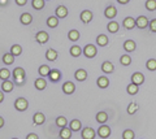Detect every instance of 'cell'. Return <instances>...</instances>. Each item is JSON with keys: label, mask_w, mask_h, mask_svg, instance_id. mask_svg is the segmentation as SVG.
I'll return each instance as SVG.
<instances>
[{"label": "cell", "mask_w": 156, "mask_h": 139, "mask_svg": "<svg viewBox=\"0 0 156 139\" xmlns=\"http://www.w3.org/2000/svg\"><path fill=\"white\" fill-rule=\"evenodd\" d=\"M13 78H14L16 85H18V86L23 85V82H25V79H26V73H25V70H23V68L14 69L13 70Z\"/></svg>", "instance_id": "6da1fadb"}, {"label": "cell", "mask_w": 156, "mask_h": 139, "mask_svg": "<svg viewBox=\"0 0 156 139\" xmlns=\"http://www.w3.org/2000/svg\"><path fill=\"white\" fill-rule=\"evenodd\" d=\"M14 108L17 109V111L20 112H23V111H26V109L29 108V103H27V100L25 98H18L16 102H14Z\"/></svg>", "instance_id": "7a4b0ae2"}, {"label": "cell", "mask_w": 156, "mask_h": 139, "mask_svg": "<svg viewBox=\"0 0 156 139\" xmlns=\"http://www.w3.org/2000/svg\"><path fill=\"white\" fill-rule=\"evenodd\" d=\"M98 54V50L94 44H87L83 48V55L87 57V59H92V57H95Z\"/></svg>", "instance_id": "3957f363"}, {"label": "cell", "mask_w": 156, "mask_h": 139, "mask_svg": "<svg viewBox=\"0 0 156 139\" xmlns=\"http://www.w3.org/2000/svg\"><path fill=\"white\" fill-rule=\"evenodd\" d=\"M35 39L39 44H44V43H47L48 39H50V35H48L47 31H39V33H37Z\"/></svg>", "instance_id": "277c9868"}, {"label": "cell", "mask_w": 156, "mask_h": 139, "mask_svg": "<svg viewBox=\"0 0 156 139\" xmlns=\"http://www.w3.org/2000/svg\"><path fill=\"white\" fill-rule=\"evenodd\" d=\"M46 121V116L43 114L42 112H37L33 116V122L35 126H39V125H43Z\"/></svg>", "instance_id": "5b68a950"}, {"label": "cell", "mask_w": 156, "mask_h": 139, "mask_svg": "<svg viewBox=\"0 0 156 139\" xmlns=\"http://www.w3.org/2000/svg\"><path fill=\"white\" fill-rule=\"evenodd\" d=\"M98 135H99L100 138H108L111 135V127L107 126V125H101L99 129H98Z\"/></svg>", "instance_id": "8992f818"}, {"label": "cell", "mask_w": 156, "mask_h": 139, "mask_svg": "<svg viewBox=\"0 0 156 139\" xmlns=\"http://www.w3.org/2000/svg\"><path fill=\"white\" fill-rule=\"evenodd\" d=\"M135 22H136V27L138 29H146L150 25V21H148V18L146 16H139L135 20Z\"/></svg>", "instance_id": "52a82bcc"}, {"label": "cell", "mask_w": 156, "mask_h": 139, "mask_svg": "<svg viewBox=\"0 0 156 139\" xmlns=\"http://www.w3.org/2000/svg\"><path fill=\"white\" fill-rule=\"evenodd\" d=\"M104 16L108 18V20H112V18H115L117 16V9L116 7L113 5H108L105 8V11H104Z\"/></svg>", "instance_id": "ba28073f"}, {"label": "cell", "mask_w": 156, "mask_h": 139, "mask_svg": "<svg viewBox=\"0 0 156 139\" xmlns=\"http://www.w3.org/2000/svg\"><path fill=\"white\" fill-rule=\"evenodd\" d=\"M131 82L135 83V85H138V86H140V85L144 82V75L140 73V71H135V73L131 75Z\"/></svg>", "instance_id": "9c48e42d"}, {"label": "cell", "mask_w": 156, "mask_h": 139, "mask_svg": "<svg viewBox=\"0 0 156 139\" xmlns=\"http://www.w3.org/2000/svg\"><path fill=\"white\" fill-rule=\"evenodd\" d=\"M95 135H96V133L92 127H85L82 130V138L83 139H94Z\"/></svg>", "instance_id": "30bf717a"}, {"label": "cell", "mask_w": 156, "mask_h": 139, "mask_svg": "<svg viewBox=\"0 0 156 139\" xmlns=\"http://www.w3.org/2000/svg\"><path fill=\"white\" fill-rule=\"evenodd\" d=\"M92 17H94V14H92L91 11H82L81 12V21L83 23H89L92 21Z\"/></svg>", "instance_id": "8fae6325"}, {"label": "cell", "mask_w": 156, "mask_h": 139, "mask_svg": "<svg viewBox=\"0 0 156 139\" xmlns=\"http://www.w3.org/2000/svg\"><path fill=\"white\" fill-rule=\"evenodd\" d=\"M62 91H64V94H66V95H70V94H73L76 91V86H74V83L73 82H65L64 85H62Z\"/></svg>", "instance_id": "7c38bea8"}, {"label": "cell", "mask_w": 156, "mask_h": 139, "mask_svg": "<svg viewBox=\"0 0 156 139\" xmlns=\"http://www.w3.org/2000/svg\"><path fill=\"white\" fill-rule=\"evenodd\" d=\"M113 70H115V65L109 63V61H104L103 64H101V71L105 74H111V73H113Z\"/></svg>", "instance_id": "4fadbf2b"}, {"label": "cell", "mask_w": 156, "mask_h": 139, "mask_svg": "<svg viewBox=\"0 0 156 139\" xmlns=\"http://www.w3.org/2000/svg\"><path fill=\"white\" fill-rule=\"evenodd\" d=\"M55 13H56V17H58V18H65L68 16V8L64 7V5H58L56 8Z\"/></svg>", "instance_id": "5bb4252c"}, {"label": "cell", "mask_w": 156, "mask_h": 139, "mask_svg": "<svg viewBox=\"0 0 156 139\" xmlns=\"http://www.w3.org/2000/svg\"><path fill=\"white\" fill-rule=\"evenodd\" d=\"M122 23H124V27L128 29V30H131V29H134L136 26V22L133 17H126Z\"/></svg>", "instance_id": "9a60e30c"}, {"label": "cell", "mask_w": 156, "mask_h": 139, "mask_svg": "<svg viewBox=\"0 0 156 139\" xmlns=\"http://www.w3.org/2000/svg\"><path fill=\"white\" fill-rule=\"evenodd\" d=\"M74 77H76L77 81H80V82H83V81H86V78H87V71L85 69H78V70H76Z\"/></svg>", "instance_id": "2e32d148"}, {"label": "cell", "mask_w": 156, "mask_h": 139, "mask_svg": "<svg viewBox=\"0 0 156 139\" xmlns=\"http://www.w3.org/2000/svg\"><path fill=\"white\" fill-rule=\"evenodd\" d=\"M20 21H21L22 25H30V23L33 22V16L30 13H22L21 17H20Z\"/></svg>", "instance_id": "e0dca14e"}, {"label": "cell", "mask_w": 156, "mask_h": 139, "mask_svg": "<svg viewBox=\"0 0 156 139\" xmlns=\"http://www.w3.org/2000/svg\"><path fill=\"white\" fill-rule=\"evenodd\" d=\"M96 85H98V87H100V89H107L109 86V79L107 78V77H99L96 81Z\"/></svg>", "instance_id": "ac0fdd59"}, {"label": "cell", "mask_w": 156, "mask_h": 139, "mask_svg": "<svg viewBox=\"0 0 156 139\" xmlns=\"http://www.w3.org/2000/svg\"><path fill=\"white\" fill-rule=\"evenodd\" d=\"M58 135H60L61 139H70L72 138V130L70 127H61L60 133H58Z\"/></svg>", "instance_id": "d6986e66"}, {"label": "cell", "mask_w": 156, "mask_h": 139, "mask_svg": "<svg viewBox=\"0 0 156 139\" xmlns=\"http://www.w3.org/2000/svg\"><path fill=\"white\" fill-rule=\"evenodd\" d=\"M135 48H136V44H135L134 40L129 39V40H126V42L124 43V50H125L126 52H134Z\"/></svg>", "instance_id": "ffe728a7"}, {"label": "cell", "mask_w": 156, "mask_h": 139, "mask_svg": "<svg viewBox=\"0 0 156 139\" xmlns=\"http://www.w3.org/2000/svg\"><path fill=\"white\" fill-rule=\"evenodd\" d=\"M48 77H50V79L52 82H57V81L61 78V73H60V70H57V69H51Z\"/></svg>", "instance_id": "44dd1931"}, {"label": "cell", "mask_w": 156, "mask_h": 139, "mask_svg": "<svg viewBox=\"0 0 156 139\" xmlns=\"http://www.w3.org/2000/svg\"><path fill=\"white\" fill-rule=\"evenodd\" d=\"M34 86H35L37 90H44L47 87V81L44 78H38L35 79V82H34Z\"/></svg>", "instance_id": "7402d4cb"}, {"label": "cell", "mask_w": 156, "mask_h": 139, "mask_svg": "<svg viewBox=\"0 0 156 139\" xmlns=\"http://www.w3.org/2000/svg\"><path fill=\"white\" fill-rule=\"evenodd\" d=\"M96 44L100 46V47H105L107 44H108V36L104 35V34L98 35V38H96Z\"/></svg>", "instance_id": "603a6c76"}, {"label": "cell", "mask_w": 156, "mask_h": 139, "mask_svg": "<svg viewBox=\"0 0 156 139\" xmlns=\"http://www.w3.org/2000/svg\"><path fill=\"white\" fill-rule=\"evenodd\" d=\"M14 87V83L11 82V81H4V82L2 83V91H4V92H11V91L13 90Z\"/></svg>", "instance_id": "cb8c5ba5"}, {"label": "cell", "mask_w": 156, "mask_h": 139, "mask_svg": "<svg viewBox=\"0 0 156 139\" xmlns=\"http://www.w3.org/2000/svg\"><path fill=\"white\" fill-rule=\"evenodd\" d=\"M119 29H120V25H119V22H116V21H111L108 25H107V30L112 33V34L119 31Z\"/></svg>", "instance_id": "d4e9b609"}, {"label": "cell", "mask_w": 156, "mask_h": 139, "mask_svg": "<svg viewBox=\"0 0 156 139\" xmlns=\"http://www.w3.org/2000/svg\"><path fill=\"white\" fill-rule=\"evenodd\" d=\"M57 25H58V17L51 16V17L47 18V26H48V27L53 29V27H57Z\"/></svg>", "instance_id": "484cf974"}, {"label": "cell", "mask_w": 156, "mask_h": 139, "mask_svg": "<svg viewBox=\"0 0 156 139\" xmlns=\"http://www.w3.org/2000/svg\"><path fill=\"white\" fill-rule=\"evenodd\" d=\"M3 63L7 64V65H12L14 63V55L12 52H8V54H5L3 56Z\"/></svg>", "instance_id": "4316f807"}, {"label": "cell", "mask_w": 156, "mask_h": 139, "mask_svg": "<svg viewBox=\"0 0 156 139\" xmlns=\"http://www.w3.org/2000/svg\"><path fill=\"white\" fill-rule=\"evenodd\" d=\"M69 127H70V130H72V131H78V130H81L82 123H81L80 120H72Z\"/></svg>", "instance_id": "83f0119b"}, {"label": "cell", "mask_w": 156, "mask_h": 139, "mask_svg": "<svg viewBox=\"0 0 156 139\" xmlns=\"http://www.w3.org/2000/svg\"><path fill=\"white\" fill-rule=\"evenodd\" d=\"M46 59L48 61H55L57 59V51H55L53 48H50L46 52Z\"/></svg>", "instance_id": "f1b7e54d"}, {"label": "cell", "mask_w": 156, "mask_h": 139, "mask_svg": "<svg viewBox=\"0 0 156 139\" xmlns=\"http://www.w3.org/2000/svg\"><path fill=\"white\" fill-rule=\"evenodd\" d=\"M82 54H83V50H82L80 46H73L70 48V55L73 57H80Z\"/></svg>", "instance_id": "f546056e"}, {"label": "cell", "mask_w": 156, "mask_h": 139, "mask_svg": "<svg viewBox=\"0 0 156 139\" xmlns=\"http://www.w3.org/2000/svg\"><path fill=\"white\" fill-rule=\"evenodd\" d=\"M44 4H46V0H33L31 2L33 8L37 9V11H41V9L44 8Z\"/></svg>", "instance_id": "4dcf8cb0"}, {"label": "cell", "mask_w": 156, "mask_h": 139, "mask_svg": "<svg viewBox=\"0 0 156 139\" xmlns=\"http://www.w3.org/2000/svg\"><path fill=\"white\" fill-rule=\"evenodd\" d=\"M96 121L99 123H105L107 121H108V114H107L105 112H99L96 114Z\"/></svg>", "instance_id": "1f68e13d"}, {"label": "cell", "mask_w": 156, "mask_h": 139, "mask_svg": "<svg viewBox=\"0 0 156 139\" xmlns=\"http://www.w3.org/2000/svg\"><path fill=\"white\" fill-rule=\"evenodd\" d=\"M80 36H81L80 31L76 30V29H73V30H70V31H69V34H68V38H69V39H70L72 42L78 40V39H80Z\"/></svg>", "instance_id": "d6a6232c"}, {"label": "cell", "mask_w": 156, "mask_h": 139, "mask_svg": "<svg viewBox=\"0 0 156 139\" xmlns=\"http://www.w3.org/2000/svg\"><path fill=\"white\" fill-rule=\"evenodd\" d=\"M138 89H139L138 85H135V83L131 82L128 87H126V91H128V94H130V95H135L136 92H138Z\"/></svg>", "instance_id": "836d02e7"}, {"label": "cell", "mask_w": 156, "mask_h": 139, "mask_svg": "<svg viewBox=\"0 0 156 139\" xmlns=\"http://www.w3.org/2000/svg\"><path fill=\"white\" fill-rule=\"evenodd\" d=\"M144 5H146V9H147V11L154 12V11H156V0H147Z\"/></svg>", "instance_id": "e575fe53"}, {"label": "cell", "mask_w": 156, "mask_h": 139, "mask_svg": "<svg viewBox=\"0 0 156 139\" xmlns=\"http://www.w3.org/2000/svg\"><path fill=\"white\" fill-rule=\"evenodd\" d=\"M56 125L58 126V127H65L66 125H68V121H66V118L64 117V116H58L57 118H56Z\"/></svg>", "instance_id": "d590c367"}, {"label": "cell", "mask_w": 156, "mask_h": 139, "mask_svg": "<svg viewBox=\"0 0 156 139\" xmlns=\"http://www.w3.org/2000/svg\"><path fill=\"white\" fill-rule=\"evenodd\" d=\"M51 71V68L48 65H42L41 68H39V74H41L42 77H47L48 74H50Z\"/></svg>", "instance_id": "8d00e7d4"}, {"label": "cell", "mask_w": 156, "mask_h": 139, "mask_svg": "<svg viewBox=\"0 0 156 139\" xmlns=\"http://www.w3.org/2000/svg\"><path fill=\"white\" fill-rule=\"evenodd\" d=\"M9 77H11V71L8 69H5V68L0 69V79L7 81V79H9Z\"/></svg>", "instance_id": "74e56055"}, {"label": "cell", "mask_w": 156, "mask_h": 139, "mask_svg": "<svg viewBox=\"0 0 156 139\" xmlns=\"http://www.w3.org/2000/svg\"><path fill=\"white\" fill-rule=\"evenodd\" d=\"M11 52H12L14 56H20V55L22 54V47L20 46V44H13L12 48H11Z\"/></svg>", "instance_id": "f35d334b"}, {"label": "cell", "mask_w": 156, "mask_h": 139, "mask_svg": "<svg viewBox=\"0 0 156 139\" xmlns=\"http://www.w3.org/2000/svg\"><path fill=\"white\" fill-rule=\"evenodd\" d=\"M146 68H147L148 70H151V71L156 70V60H155V59L147 60V63H146Z\"/></svg>", "instance_id": "ab89813d"}, {"label": "cell", "mask_w": 156, "mask_h": 139, "mask_svg": "<svg viewBox=\"0 0 156 139\" xmlns=\"http://www.w3.org/2000/svg\"><path fill=\"white\" fill-rule=\"evenodd\" d=\"M120 63L122 64L124 66H128L131 64V57L129 55H122L121 56V59H120Z\"/></svg>", "instance_id": "60d3db41"}, {"label": "cell", "mask_w": 156, "mask_h": 139, "mask_svg": "<svg viewBox=\"0 0 156 139\" xmlns=\"http://www.w3.org/2000/svg\"><path fill=\"white\" fill-rule=\"evenodd\" d=\"M122 138L124 139H134L135 138V134L133 130H130V129H126V130L122 133Z\"/></svg>", "instance_id": "b9f144b4"}, {"label": "cell", "mask_w": 156, "mask_h": 139, "mask_svg": "<svg viewBox=\"0 0 156 139\" xmlns=\"http://www.w3.org/2000/svg\"><path fill=\"white\" fill-rule=\"evenodd\" d=\"M136 111H138V104H136V103H130L129 104V107H128V113L129 114H134Z\"/></svg>", "instance_id": "7bdbcfd3"}, {"label": "cell", "mask_w": 156, "mask_h": 139, "mask_svg": "<svg viewBox=\"0 0 156 139\" xmlns=\"http://www.w3.org/2000/svg\"><path fill=\"white\" fill-rule=\"evenodd\" d=\"M150 30L152 31V33H156V18H154V20H151L150 22Z\"/></svg>", "instance_id": "ee69618b"}, {"label": "cell", "mask_w": 156, "mask_h": 139, "mask_svg": "<svg viewBox=\"0 0 156 139\" xmlns=\"http://www.w3.org/2000/svg\"><path fill=\"white\" fill-rule=\"evenodd\" d=\"M26 3H27V0H16V4L20 7H23V5H26Z\"/></svg>", "instance_id": "f6af8a7d"}, {"label": "cell", "mask_w": 156, "mask_h": 139, "mask_svg": "<svg viewBox=\"0 0 156 139\" xmlns=\"http://www.w3.org/2000/svg\"><path fill=\"white\" fill-rule=\"evenodd\" d=\"M26 139H39V137L35 133H30V134H29V135L26 137Z\"/></svg>", "instance_id": "bcb514c9"}, {"label": "cell", "mask_w": 156, "mask_h": 139, "mask_svg": "<svg viewBox=\"0 0 156 139\" xmlns=\"http://www.w3.org/2000/svg\"><path fill=\"white\" fill-rule=\"evenodd\" d=\"M4 123H5V121H4V118L0 116V129H2L3 126H4Z\"/></svg>", "instance_id": "7dc6e473"}, {"label": "cell", "mask_w": 156, "mask_h": 139, "mask_svg": "<svg viewBox=\"0 0 156 139\" xmlns=\"http://www.w3.org/2000/svg\"><path fill=\"white\" fill-rule=\"evenodd\" d=\"M4 100V91H0V103Z\"/></svg>", "instance_id": "c3c4849f"}, {"label": "cell", "mask_w": 156, "mask_h": 139, "mask_svg": "<svg viewBox=\"0 0 156 139\" xmlns=\"http://www.w3.org/2000/svg\"><path fill=\"white\" fill-rule=\"evenodd\" d=\"M117 2H119L120 4H128V3L130 2V0H117Z\"/></svg>", "instance_id": "681fc988"}, {"label": "cell", "mask_w": 156, "mask_h": 139, "mask_svg": "<svg viewBox=\"0 0 156 139\" xmlns=\"http://www.w3.org/2000/svg\"><path fill=\"white\" fill-rule=\"evenodd\" d=\"M8 0H0V5H7Z\"/></svg>", "instance_id": "f907efd6"}, {"label": "cell", "mask_w": 156, "mask_h": 139, "mask_svg": "<svg viewBox=\"0 0 156 139\" xmlns=\"http://www.w3.org/2000/svg\"><path fill=\"white\" fill-rule=\"evenodd\" d=\"M12 139H18V138H12Z\"/></svg>", "instance_id": "816d5d0a"}]
</instances>
